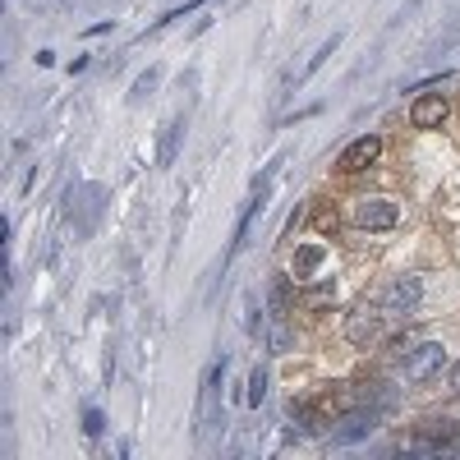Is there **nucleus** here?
I'll return each instance as SVG.
<instances>
[{"label":"nucleus","instance_id":"nucleus-1","mask_svg":"<svg viewBox=\"0 0 460 460\" xmlns=\"http://www.w3.org/2000/svg\"><path fill=\"white\" fill-rule=\"evenodd\" d=\"M382 323H387L382 304H355V309L345 314V341H350L355 350H368V345L382 336Z\"/></svg>","mask_w":460,"mask_h":460},{"label":"nucleus","instance_id":"nucleus-2","mask_svg":"<svg viewBox=\"0 0 460 460\" xmlns=\"http://www.w3.org/2000/svg\"><path fill=\"white\" fill-rule=\"evenodd\" d=\"M447 368V345L442 341H419L414 355L405 359V382H433Z\"/></svg>","mask_w":460,"mask_h":460},{"label":"nucleus","instance_id":"nucleus-3","mask_svg":"<svg viewBox=\"0 0 460 460\" xmlns=\"http://www.w3.org/2000/svg\"><path fill=\"white\" fill-rule=\"evenodd\" d=\"M419 299H424V286H419V277H396L387 290H382V314L387 318H405V314H414L419 309Z\"/></svg>","mask_w":460,"mask_h":460},{"label":"nucleus","instance_id":"nucleus-4","mask_svg":"<svg viewBox=\"0 0 460 460\" xmlns=\"http://www.w3.org/2000/svg\"><path fill=\"white\" fill-rule=\"evenodd\" d=\"M377 157H382V138H377V134H364V138H355V143L336 157V171H341V175H359V171H368Z\"/></svg>","mask_w":460,"mask_h":460},{"label":"nucleus","instance_id":"nucleus-5","mask_svg":"<svg viewBox=\"0 0 460 460\" xmlns=\"http://www.w3.org/2000/svg\"><path fill=\"white\" fill-rule=\"evenodd\" d=\"M396 221H401V212H396L392 199H359L355 203V226L359 230H392Z\"/></svg>","mask_w":460,"mask_h":460},{"label":"nucleus","instance_id":"nucleus-6","mask_svg":"<svg viewBox=\"0 0 460 460\" xmlns=\"http://www.w3.org/2000/svg\"><path fill=\"white\" fill-rule=\"evenodd\" d=\"M447 115H451V102L442 93H424V97L410 106V125L414 129H442Z\"/></svg>","mask_w":460,"mask_h":460},{"label":"nucleus","instance_id":"nucleus-7","mask_svg":"<svg viewBox=\"0 0 460 460\" xmlns=\"http://www.w3.org/2000/svg\"><path fill=\"white\" fill-rule=\"evenodd\" d=\"M299 304L309 314H323V309H332L336 304V286L332 281H318V286H309V290H299Z\"/></svg>","mask_w":460,"mask_h":460},{"label":"nucleus","instance_id":"nucleus-8","mask_svg":"<svg viewBox=\"0 0 460 460\" xmlns=\"http://www.w3.org/2000/svg\"><path fill=\"white\" fill-rule=\"evenodd\" d=\"M295 299H299V295H295L290 277H286V272H277V277H272V318H286V314L295 309Z\"/></svg>","mask_w":460,"mask_h":460},{"label":"nucleus","instance_id":"nucleus-9","mask_svg":"<svg viewBox=\"0 0 460 460\" xmlns=\"http://www.w3.org/2000/svg\"><path fill=\"white\" fill-rule=\"evenodd\" d=\"M323 258H327V253H323L318 244H299V249H295V277H314L318 267H323Z\"/></svg>","mask_w":460,"mask_h":460},{"label":"nucleus","instance_id":"nucleus-10","mask_svg":"<svg viewBox=\"0 0 460 460\" xmlns=\"http://www.w3.org/2000/svg\"><path fill=\"white\" fill-rule=\"evenodd\" d=\"M414 345H419V332H401V336L387 341V355H392L396 364H405V359L414 355Z\"/></svg>","mask_w":460,"mask_h":460},{"label":"nucleus","instance_id":"nucleus-11","mask_svg":"<svg viewBox=\"0 0 460 460\" xmlns=\"http://www.w3.org/2000/svg\"><path fill=\"white\" fill-rule=\"evenodd\" d=\"M290 345H295V341H290V332H286V323L277 318L272 327H267V350H272V355H290Z\"/></svg>","mask_w":460,"mask_h":460},{"label":"nucleus","instance_id":"nucleus-12","mask_svg":"<svg viewBox=\"0 0 460 460\" xmlns=\"http://www.w3.org/2000/svg\"><path fill=\"white\" fill-rule=\"evenodd\" d=\"M267 401V368H253L249 373V405H262Z\"/></svg>","mask_w":460,"mask_h":460},{"label":"nucleus","instance_id":"nucleus-13","mask_svg":"<svg viewBox=\"0 0 460 460\" xmlns=\"http://www.w3.org/2000/svg\"><path fill=\"white\" fill-rule=\"evenodd\" d=\"M175 134H180V125H166V134H162V152H157V162H162V166H171V157H175Z\"/></svg>","mask_w":460,"mask_h":460},{"label":"nucleus","instance_id":"nucleus-14","mask_svg":"<svg viewBox=\"0 0 460 460\" xmlns=\"http://www.w3.org/2000/svg\"><path fill=\"white\" fill-rule=\"evenodd\" d=\"M318 230H336V208H332V212H327V208L318 212Z\"/></svg>","mask_w":460,"mask_h":460},{"label":"nucleus","instance_id":"nucleus-15","mask_svg":"<svg viewBox=\"0 0 460 460\" xmlns=\"http://www.w3.org/2000/svg\"><path fill=\"white\" fill-rule=\"evenodd\" d=\"M447 382H451V392H460V359L451 364V373H447Z\"/></svg>","mask_w":460,"mask_h":460}]
</instances>
